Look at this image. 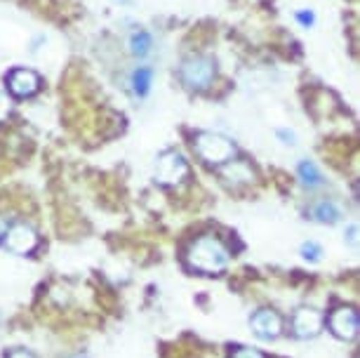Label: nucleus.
<instances>
[{"label":"nucleus","mask_w":360,"mask_h":358,"mask_svg":"<svg viewBox=\"0 0 360 358\" xmlns=\"http://www.w3.org/2000/svg\"><path fill=\"white\" fill-rule=\"evenodd\" d=\"M323 328V319L316 309H309V307H302L297 309L295 316H292V330L299 340H309V337H316L321 333Z\"/></svg>","instance_id":"0eeeda50"},{"label":"nucleus","mask_w":360,"mask_h":358,"mask_svg":"<svg viewBox=\"0 0 360 358\" xmlns=\"http://www.w3.org/2000/svg\"><path fill=\"white\" fill-rule=\"evenodd\" d=\"M130 52L134 57H146L151 52V36L146 31H134L130 38Z\"/></svg>","instance_id":"ddd939ff"},{"label":"nucleus","mask_w":360,"mask_h":358,"mask_svg":"<svg viewBox=\"0 0 360 358\" xmlns=\"http://www.w3.org/2000/svg\"><path fill=\"white\" fill-rule=\"evenodd\" d=\"M186 174H188V163L179 151L169 148V151H162L158 156V163H155V179H158L160 184H167V186L179 184Z\"/></svg>","instance_id":"20e7f679"},{"label":"nucleus","mask_w":360,"mask_h":358,"mask_svg":"<svg viewBox=\"0 0 360 358\" xmlns=\"http://www.w3.org/2000/svg\"><path fill=\"white\" fill-rule=\"evenodd\" d=\"M224 174L231 177V181H252V170L243 160H236L233 165H226L224 167Z\"/></svg>","instance_id":"4468645a"},{"label":"nucleus","mask_w":360,"mask_h":358,"mask_svg":"<svg viewBox=\"0 0 360 358\" xmlns=\"http://www.w3.org/2000/svg\"><path fill=\"white\" fill-rule=\"evenodd\" d=\"M231 358H264V354L257 349H250V347H238L233 354H231Z\"/></svg>","instance_id":"dca6fc26"},{"label":"nucleus","mask_w":360,"mask_h":358,"mask_svg":"<svg viewBox=\"0 0 360 358\" xmlns=\"http://www.w3.org/2000/svg\"><path fill=\"white\" fill-rule=\"evenodd\" d=\"M0 236H3V226H0Z\"/></svg>","instance_id":"412c9836"},{"label":"nucleus","mask_w":360,"mask_h":358,"mask_svg":"<svg viewBox=\"0 0 360 358\" xmlns=\"http://www.w3.org/2000/svg\"><path fill=\"white\" fill-rule=\"evenodd\" d=\"M311 215L323 222V224H335V222H339V217H342V212H339V207L335 205L332 200H321L314 205V210H311Z\"/></svg>","instance_id":"9d476101"},{"label":"nucleus","mask_w":360,"mask_h":358,"mask_svg":"<svg viewBox=\"0 0 360 358\" xmlns=\"http://www.w3.org/2000/svg\"><path fill=\"white\" fill-rule=\"evenodd\" d=\"M330 330L339 340H353L358 335V314L353 307H339L330 314Z\"/></svg>","instance_id":"423d86ee"},{"label":"nucleus","mask_w":360,"mask_h":358,"mask_svg":"<svg viewBox=\"0 0 360 358\" xmlns=\"http://www.w3.org/2000/svg\"><path fill=\"white\" fill-rule=\"evenodd\" d=\"M5 243H8V250H12V252L29 255L38 245V236H36V231H33L29 224H22V222H17V224H12L8 229Z\"/></svg>","instance_id":"39448f33"},{"label":"nucleus","mask_w":360,"mask_h":358,"mask_svg":"<svg viewBox=\"0 0 360 358\" xmlns=\"http://www.w3.org/2000/svg\"><path fill=\"white\" fill-rule=\"evenodd\" d=\"M302 255L307 260H311V262H318V260H321V255H323V250H321L318 243L309 241V243H304V245H302Z\"/></svg>","instance_id":"2eb2a0df"},{"label":"nucleus","mask_w":360,"mask_h":358,"mask_svg":"<svg viewBox=\"0 0 360 358\" xmlns=\"http://www.w3.org/2000/svg\"><path fill=\"white\" fill-rule=\"evenodd\" d=\"M5 358H36V356L26 349H12L10 354H5Z\"/></svg>","instance_id":"aec40b11"},{"label":"nucleus","mask_w":360,"mask_h":358,"mask_svg":"<svg viewBox=\"0 0 360 358\" xmlns=\"http://www.w3.org/2000/svg\"><path fill=\"white\" fill-rule=\"evenodd\" d=\"M297 172H299V179L304 181V186H321L323 184V174L321 170L311 163V160H302V163L297 165Z\"/></svg>","instance_id":"9b49d317"},{"label":"nucleus","mask_w":360,"mask_h":358,"mask_svg":"<svg viewBox=\"0 0 360 358\" xmlns=\"http://www.w3.org/2000/svg\"><path fill=\"white\" fill-rule=\"evenodd\" d=\"M186 264L200 274H221L229 264V250L214 236H202L186 250Z\"/></svg>","instance_id":"f257e3e1"},{"label":"nucleus","mask_w":360,"mask_h":358,"mask_svg":"<svg viewBox=\"0 0 360 358\" xmlns=\"http://www.w3.org/2000/svg\"><path fill=\"white\" fill-rule=\"evenodd\" d=\"M12 111V101L5 92H0V120H5Z\"/></svg>","instance_id":"f3484780"},{"label":"nucleus","mask_w":360,"mask_h":358,"mask_svg":"<svg viewBox=\"0 0 360 358\" xmlns=\"http://www.w3.org/2000/svg\"><path fill=\"white\" fill-rule=\"evenodd\" d=\"M195 151L210 165H224L236 156L233 141L217 132H200L195 137Z\"/></svg>","instance_id":"f03ea898"},{"label":"nucleus","mask_w":360,"mask_h":358,"mask_svg":"<svg viewBox=\"0 0 360 358\" xmlns=\"http://www.w3.org/2000/svg\"><path fill=\"white\" fill-rule=\"evenodd\" d=\"M179 76L184 80V85L191 87V90H205L214 80V62L210 57H200V55L188 57L181 64Z\"/></svg>","instance_id":"7ed1b4c3"},{"label":"nucleus","mask_w":360,"mask_h":358,"mask_svg":"<svg viewBox=\"0 0 360 358\" xmlns=\"http://www.w3.org/2000/svg\"><path fill=\"white\" fill-rule=\"evenodd\" d=\"M250 326H252L255 335L262 337V340H276L283 330V321H281V316L276 312H271V309H259V312L252 316Z\"/></svg>","instance_id":"1a4fd4ad"},{"label":"nucleus","mask_w":360,"mask_h":358,"mask_svg":"<svg viewBox=\"0 0 360 358\" xmlns=\"http://www.w3.org/2000/svg\"><path fill=\"white\" fill-rule=\"evenodd\" d=\"M151 80H153V71L146 69V66H139V69L132 73L134 94H137V97H146L148 90H151Z\"/></svg>","instance_id":"f8f14e48"},{"label":"nucleus","mask_w":360,"mask_h":358,"mask_svg":"<svg viewBox=\"0 0 360 358\" xmlns=\"http://www.w3.org/2000/svg\"><path fill=\"white\" fill-rule=\"evenodd\" d=\"M297 19H299V22H302L304 26H311V24L316 22V17H314V12H311V10H302V12H297Z\"/></svg>","instance_id":"6ab92c4d"},{"label":"nucleus","mask_w":360,"mask_h":358,"mask_svg":"<svg viewBox=\"0 0 360 358\" xmlns=\"http://www.w3.org/2000/svg\"><path fill=\"white\" fill-rule=\"evenodd\" d=\"M8 87L15 97H31L40 90V76L31 69H15L8 76Z\"/></svg>","instance_id":"6e6552de"},{"label":"nucleus","mask_w":360,"mask_h":358,"mask_svg":"<svg viewBox=\"0 0 360 358\" xmlns=\"http://www.w3.org/2000/svg\"><path fill=\"white\" fill-rule=\"evenodd\" d=\"M276 137L283 139V144H288V146H295L297 144V134L292 132V130H276Z\"/></svg>","instance_id":"a211bd4d"}]
</instances>
